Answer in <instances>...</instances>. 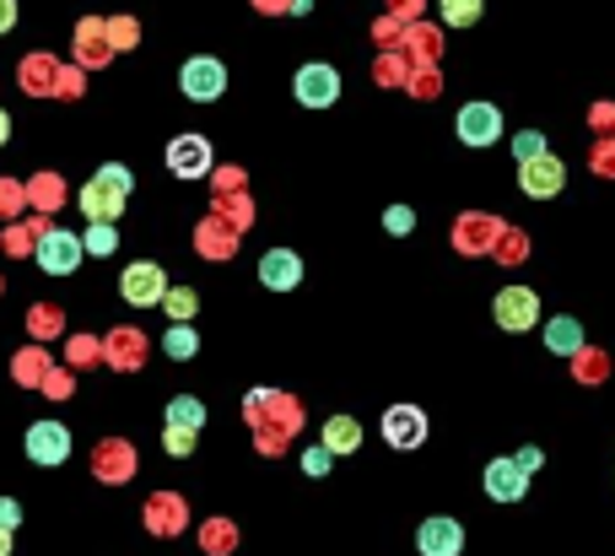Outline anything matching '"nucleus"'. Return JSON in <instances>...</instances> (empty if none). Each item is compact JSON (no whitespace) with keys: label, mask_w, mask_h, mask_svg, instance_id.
Wrapping results in <instances>:
<instances>
[{"label":"nucleus","mask_w":615,"mask_h":556,"mask_svg":"<svg viewBox=\"0 0 615 556\" xmlns=\"http://www.w3.org/2000/svg\"><path fill=\"white\" fill-rule=\"evenodd\" d=\"M179 87H185L189 103H216V98L227 92V65L211 60V55H194V60H185V70H179Z\"/></svg>","instance_id":"1"},{"label":"nucleus","mask_w":615,"mask_h":556,"mask_svg":"<svg viewBox=\"0 0 615 556\" xmlns=\"http://www.w3.org/2000/svg\"><path fill=\"white\" fill-rule=\"evenodd\" d=\"M120 292H124V303H135V309H157V303L168 298V276H163V265L135 259L120 276Z\"/></svg>","instance_id":"2"},{"label":"nucleus","mask_w":615,"mask_h":556,"mask_svg":"<svg viewBox=\"0 0 615 556\" xmlns=\"http://www.w3.org/2000/svg\"><path fill=\"white\" fill-rule=\"evenodd\" d=\"M292 92H298V103L303 109H329L335 98H340V76H335V65H303L298 76H292Z\"/></svg>","instance_id":"3"},{"label":"nucleus","mask_w":615,"mask_h":556,"mask_svg":"<svg viewBox=\"0 0 615 556\" xmlns=\"http://www.w3.org/2000/svg\"><path fill=\"white\" fill-rule=\"evenodd\" d=\"M81 265V238L70 233V227H49L44 238H38V270L44 276H70Z\"/></svg>","instance_id":"4"},{"label":"nucleus","mask_w":615,"mask_h":556,"mask_svg":"<svg viewBox=\"0 0 615 556\" xmlns=\"http://www.w3.org/2000/svg\"><path fill=\"white\" fill-rule=\"evenodd\" d=\"M535 319H540V298H535V287H502L496 292V324L502 330H535Z\"/></svg>","instance_id":"5"},{"label":"nucleus","mask_w":615,"mask_h":556,"mask_svg":"<svg viewBox=\"0 0 615 556\" xmlns=\"http://www.w3.org/2000/svg\"><path fill=\"white\" fill-rule=\"evenodd\" d=\"M383 443H389V448H422V443H427V411H416V405H389V411H383Z\"/></svg>","instance_id":"6"},{"label":"nucleus","mask_w":615,"mask_h":556,"mask_svg":"<svg viewBox=\"0 0 615 556\" xmlns=\"http://www.w3.org/2000/svg\"><path fill=\"white\" fill-rule=\"evenodd\" d=\"M502 227H507V222H496L487 211H465L459 227H454V248H459V254H492L496 238H502Z\"/></svg>","instance_id":"7"},{"label":"nucleus","mask_w":615,"mask_h":556,"mask_svg":"<svg viewBox=\"0 0 615 556\" xmlns=\"http://www.w3.org/2000/svg\"><path fill=\"white\" fill-rule=\"evenodd\" d=\"M567 185V168H561V157H535V163H518V189L529 194V200H551L556 189Z\"/></svg>","instance_id":"8"},{"label":"nucleus","mask_w":615,"mask_h":556,"mask_svg":"<svg viewBox=\"0 0 615 556\" xmlns=\"http://www.w3.org/2000/svg\"><path fill=\"white\" fill-rule=\"evenodd\" d=\"M454 130H459L465 146H492L496 135H502V114H496V103H465Z\"/></svg>","instance_id":"9"},{"label":"nucleus","mask_w":615,"mask_h":556,"mask_svg":"<svg viewBox=\"0 0 615 556\" xmlns=\"http://www.w3.org/2000/svg\"><path fill=\"white\" fill-rule=\"evenodd\" d=\"M168 168H174L179 179H205V174H211V141H205V135H179V141H168Z\"/></svg>","instance_id":"10"},{"label":"nucleus","mask_w":615,"mask_h":556,"mask_svg":"<svg viewBox=\"0 0 615 556\" xmlns=\"http://www.w3.org/2000/svg\"><path fill=\"white\" fill-rule=\"evenodd\" d=\"M27 459L33 465H65L70 459V433L60 422H33L27 427Z\"/></svg>","instance_id":"11"},{"label":"nucleus","mask_w":615,"mask_h":556,"mask_svg":"<svg viewBox=\"0 0 615 556\" xmlns=\"http://www.w3.org/2000/svg\"><path fill=\"white\" fill-rule=\"evenodd\" d=\"M259 281H265L270 292H292V287L303 281V259H298L292 248H270V254L259 259Z\"/></svg>","instance_id":"12"},{"label":"nucleus","mask_w":615,"mask_h":556,"mask_svg":"<svg viewBox=\"0 0 615 556\" xmlns=\"http://www.w3.org/2000/svg\"><path fill=\"white\" fill-rule=\"evenodd\" d=\"M416 546H422V556H459L465 552V530L454 519H427L416 530Z\"/></svg>","instance_id":"13"},{"label":"nucleus","mask_w":615,"mask_h":556,"mask_svg":"<svg viewBox=\"0 0 615 556\" xmlns=\"http://www.w3.org/2000/svg\"><path fill=\"white\" fill-rule=\"evenodd\" d=\"M487 492H492L496 502H518V497L529 492V476L518 470V459H492V465H487Z\"/></svg>","instance_id":"14"},{"label":"nucleus","mask_w":615,"mask_h":556,"mask_svg":"<svg viewBox=\"0 0 615 556\" xmlns=\"http://www.w3.org/2000/svg\"><path fill=\"white\" fill-rule=\"evenodd\" d=\"M124 200L130 194H120L114 185H103V179H92V185H81V211L92 216V222H114L124 211Z\"/></svg>","instance_id":"15"},{"label":"nucleus","mask_w":615,"mask_h":556,"mask_svg":"<svg viewBox=\"0 0 615 556\" xmlns=\"http://www.w3.org/2000/svg\"><path fill=\"white\" fill-rule=\"evenodd\" d=\"M546 346H551L556 357H578L589 341H583V324L572 319V313H561V319H551L546 324Z\"/></svg>","instance_id":"16"},{"label":"nucleus","mask_w":615,"mask_h":556,"mask_svg":"<svg viewBox=\"0 0 615 556\" xmlns=\"http://www.w3.org/2000/svg\"><path fill=\"white\" fill-rule=\"evenodd\" d=\"M405 55H411L416 65H432L437 55H443V33H437V27H422V22H411V27H405Z\"/></svg>","instance_id":"17"},{"label":"nucleus","mask_w":615,"mask_h":556,"mask_svg":"<svg viewBox=\"0 0 615 556\" xmlns=\"http://www.w3.org/2000/svg\"><path fill=\"white\" fill-rule=\"evenodd\" d=\"M324 448H329V454H357V448H362V427H357L351 416H329V422H324Z\"/></svg>","instance_id":"18"},{"label":"nucleus","mask_w":615,"mask_h":556,"mask_svg":"<svg viewBox=\"0 0 615 556\" xmlns=\"http://www.w3.org/2000/svg\"><path fill=\"white\" fill-rule=\"evenodd\" d=\"M572 378H578V383H605V378H611V357H605L600 346H583V352L572 357Z\"/></svg>","instance_id":"19"},{"label":"nucleus","mask_w":615,"mask_h":556,"mask_svg":"<svg viewBox=\"0 0 615 556\" xmlns=\"http://www.w3.org/2000/svg\"><path fill=\"white\" fill-rule=\"evenodd\" d=\"M168 427L200 433V427H205V405H200L194 394H179V400H168Z\"/></svg>","instance_id":"20"},{"label":"nucleus","mask_w":615,"mask_h":556,"mask_svg":"<svg viewBox=\"0 0 615 556\" xmlns=\"http://www.w3.org/2000/svg\"><path fill=\"white\" fill-rule=\"evenodd\" d=\"M437 11H443L448 27H470V22H481V0H437Z\"/></svg>","instance_id":"21"},{"label":"nucleus","mask_w":615,"mask_h":556,"mask_svg":"<svg viewBox=\"0 0 615 556\" xmlns=\"http://www.w3.org/2000/svg\"><path fill=\"white\" fill-rule=\"evenodd\" d=\"M194 346H200V341H194V330H189V324H174V330L163 335V352H168L174 363H189V357H194Z\"/></svg>","instance_id":"22"},{"label":"nucleus","mask_w":615,"mask_h":556,"mask_svg":"<svg viewBox=\"0 0 615 556\" xmlns=\"http://www.w3.org/2000/svg\"><path fill=\"white\" fill-rule=\"evenodd\" d=\"M529 254V238L518 233V227H502V238H496V248H492V259H502V265H518Z\"/></svg>","instance_id":"23"},{"label":"nucleus","mask_w":615,"mask_h":556,"mask_svg":"<svg viewBox=\"0 0 615 556\" xmlns=\"http://www.w3.org/2000/svg\"><path fill=\"white\" fill-rule=\"evenodd\" d=\"M589 168H594L600 179H615V135L594 141V152H589Z\"/></svg>","instance_id":"24"},{"label":"nucleus","mask_w":615,"mask_h":556,"mask_svg":"<svg viewBox=\"0 0 615 556\" xmlns=\"http://www.w3.org/2000/svg\"><path fill=\"white\" fill-rule=\"evenodd\" d=\"M513 157H518V163H535V157H546V135H540V130H524V135H513Z\"/></svg>","instance_id":"25"},{"label":"nucleus","mask_w":615,"mask_h":556,"mask_svg":"<svg viewBox=\"0 0 615 556\" xmlns=\"http://www.w3.org/2000/svg\"><path fill=\"white\" fill-rule=\"evenodd\" d=\"M378 81H411V60H405V49H394V55H383V60H378Z\"/></svg>","instance_id":"26"},{"label":"nucleus","mask_w":615,"mask_h":556,"mask_svg":"<svg viewBox=\"0 0 615 556\" xmlns=\"http://www.w3.org/2000/svg\"><path fill=\"white\" fill-rule=\"evenodd\" d=\"M383 227H389L394 238H405V233L416 227V211H411V205H389V211H383Z\"/></svg>","instance_id":"27"},{"label":"nucleus","mask_w":615,"mask_h":556,"mask_svg":"<svg viewBox=\"0 0 615 556\" xmlns=\"http://www.w3.org/2000/svg\"><path fill=\"white\" fill-rule=\"evenodd\" d=\"M81 248H87V254H114V227H109V222H92V233L81 238Z\"/></svg>","instance_id":"28"},{"label":"nucleus","mask_w":615,"mask_h":556,"mask_svg":"<svg viewBox=\"0 0 615 556\" xmlns=\"http://www.w3.org/2000/svg\"><path fill=\"white\" fill-rule=\"evenodd\" d=\"M163 309L174 313L179 324H189V313H194V292H189V287H179V292H168V298H163Z\"/></svg>","instance_id":"29"},{"label":"nucleus","mask_w":615,"mask_h":556,"mask_svg":"<svg viewBox=\"0 0 615 556\" xmlns=\"http://www.w3.org/2000/svg\"><path fill=\"white\" fill-rule=\"evenodd\" d=\"M98 179H103V185H114L120 194H130V189H135V174H130V168H120V163H103V168H98Z\"/></svg>","instance_id":"30"},{"label":"nucleus","mask_w":615,"mask_h":556,"mask_svg":"<svg viewBox=\"0 0 615 556\" xmlns=\"http://www.w3.org/2000/svg\"><path fill=\"white\" fill-rule=\"evenodd\" d=\"M163 443H168V454H174V459H189V454H194V433H185V427H168Z\"/></svg>","instance_id":"31"},{"label":"nucleus","mask_w":615,"mask_h":556,"mask_svg":"<svg viewBox=\"0 0 615 556\" xmlns=\"http://www.w3.org/2000/svg\"><path fill=\"white\" fill-rule=\"evenodd\" d=\"M589 124L600 130V141L615 135V103H594V109H589Z\"/></svg>","instance_id":"32"},{"label":"nucleus","mask_w":615,"mask_h":556,"mask_svg":"<svg viewBox=\"0 0 615 556\" xmlns=\"http://www.w3.org/2000/svg\"><path fill=\"white\" fill-rule=\"evenodd\" d=\"M411 92H416V98H437V70H432V65L411 70Z\"/></svg>","instance_id":"33"},{"label":"nucleus","mask_w":615,"mask_h":556,"mask_svg":"<svg viewBox=\"0 0 615 556\" xmlns=\"http://www.w3.org/2000/svg\"><path fill=\"white\" fill-rule=\"evenodd\" d=\"M329 459H335L329 448H308V454H303V470H308V476H324V470H329Z\"/></svg>","instance_id":"34"},{"label":"nucleus","mask_w":615,"mask_h":556,"mask_svg":"<svg viewBox=\"0 0 615 556\" xmlns=\"http://www.w3.org/2000/svg\"><path fill=\"white\" fill-rule=\"evenodd\" d=\"M513 459H518V470H524V476H535V470L546 465V454H540V448H518Z\"/></svg>","instance_id":"35"},{"label":"nucleus","mask_w":615,"mask_h":556,"mask_svg":"<svg viewBox=\"0 0 615 556\" xmlns=\"http://www.w3.org/2000/svg\"><path fill=\"white\" fill-rule=\"evenodd\" d=\"M16 524H22V508L11 497H0V530H16Z\"/></svg>","instance_id":"36"},{"label":"nucleus","mask_w":615,"mask_h":556,"mask_svg":"<svg viewBox=\"0 0 615 556\" xmlns=\"http://www.w3.org/2000/svg\"><path fill=\"white\" fill-rule=\"evenodd\" d=\"M416 11H422V0H394V16H400V22H405V27H411V22H416Z\"/></svg>","instance_id":"37"},{"label":"nucleus","mask_w":615,"mask_h":556,"mask_svg":"<svg viewBox=\"0 0 615 556\" xmlns=\"http://www.w3.org/2000/svg\"><path fill=\"white\" fill-rule=\"evenodd\" d=\"M16 27V0H0V33Z\"/></svg>","instance_id":"38"},{"label":"nucleus","mask_w":615,"mask_h":556,"mask_svg":"<svg viewBox=\"0 0 615 556\" xmlns=\"http://www.w3.org/2000/svg\"><path fill=\"white\" fill-rule=\"evenodd\" d=\"M5 141H11V114L0 109V146H5Z\"/></svg>","instance_id":"39"},{"label":"nucleus","mask_w":615,"mask_h":556,"mask_svg":"<svg viewBox=\"0 0 615 556\" xmlns=\"http://www.w3.org/2000/svg\"><path fill=\"white\" fill-rule=\"evenodd\" d=\"M11 552V530H0V556Z\"/></svg>","instance_id":"40"}]
</instances>
